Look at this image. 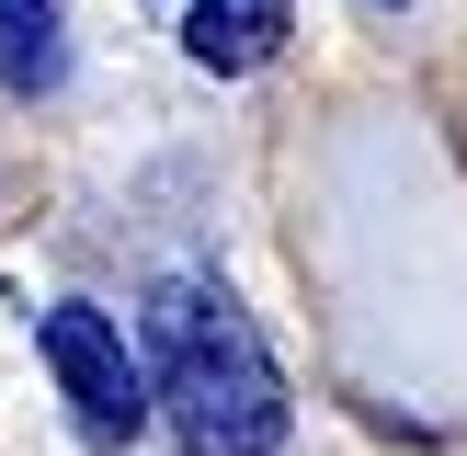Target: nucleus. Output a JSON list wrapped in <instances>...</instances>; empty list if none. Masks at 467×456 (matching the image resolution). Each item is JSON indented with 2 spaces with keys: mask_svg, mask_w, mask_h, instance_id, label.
Listing matches in <instances>:
<instances>
[{
  "mask_svg": "<svg viewBox=\"0 0 467 456\" xmlns=\"http://www.w3.org/2000/svg\"><path fill=\"white\" fill-rule=\"evenodd\" d=\"M149 354H160V399H171L194 456H274L285 445L296 399H285V377H274V354H263L240 296L160 285L149 296Z\"/></svg>",
  "mask_w": 467,
  "mask_h": 456,
  "instance_id": "obj_1",
  "label": "nucleus"
},
{
  "mask_svg": "<svg viewBox=\"0 0 467 456\" xmlns=\"http://www.w3.org/2000/svg\"><path fill=\"white\" fill-rule=\"evenodd\" d=\"M35 342H46V365H57V388H68V422H80L91 445H137V422H149V377H137L126 331L68 296V308L35 319Z\"/></svg>",
  "mask_w": 467,
  "mask_h": 456,
  "instance_id": "obj_2",
  "label": "nucleus"
},
{
  "mask_svg": "<svg viewBox=\"0 0 467 456\" xmlns=\"http://www.w3.org/2000/svg\"><path fill=\"white\" fill-rule=\"evenodd\" d=\"M285 35H296V12H285V0H194V12H182V57H194V68H217V80L263 68Z\"/></svg>",
  "mask_w": 467,
  "mask_h": 456,
  "instance_id": "obj_3",
  "label": "nucleus"
},
{
  "mask_svg": "<svg viewBox=\"0 0 467 456\" xmlns=\"http://www.w3.org/2000/svg\"><path fill=\"white\" fill-rule=\"evenodd\" d=\"M68 80V23H57V0H0V91H57Z\"/></svg>",
  "mask_w": 467,
  "mask_h": 456,
  "instance_id": "obj_4",
  "label": "nucleus"
},
{
  "mask_svg": "<svg viewBox=\"0 0 467 456\" xmlns=\"http://www.w3.org/2000/svg\"><path fill=\"white\" fill-rule=\"evenodd\" d=\"M377 12H400V0H377Z\"/></svg>",
  "mask_w": 467,
  "mask_h": 456,
  "instance_id": "obj_5",
  "label": "nucleus"
}]
</instances>
